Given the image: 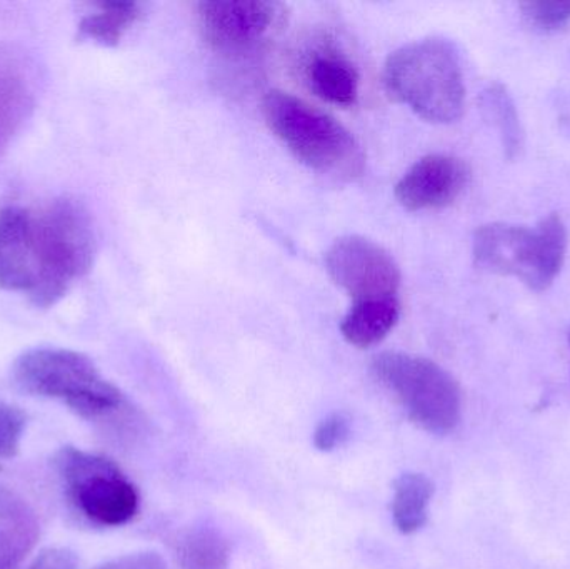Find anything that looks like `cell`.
Returning <instances> with one entry per match:
<instances>
[{
    "label": "cell",
    "mask_w": 570,
    "mask_h": 569,
    "mask_svg": "<svg viewBox=\"0 0 570 569\" xmlns=\"http://www.w3.org/2000/svg\"><path fill=\"white\" fill-rule=\"evenodd\" d=\"M389 96L432 124H452L465 109V84L458 50L441 37L415 40L389 56Z\"/></svg>",
    "instance_id": "6da1fadb"
},
{
    "label": "cell",
    "mask_w": 570,
    "mask_h": 569,
    "mask_svg": "<svg viewBox=\"0 0 570 569\" xmlns=\"http://www.w3.org/2000/svg\"><path fill=\"white\" fill-rule=\"evenodd\" d=\"M263 116L277 139L311 169L341 180L364 173L361 144L327 112L292 94L271 90L263 99Z\"/></svg>",
    "instance_id": "7a4b0ae2"
},
{
    "label": "cell",
    "mask_w": 570,
    "mask_h": 569,
    "mask_svg": "<svg viewBox=\"0 0 570 569\" xmlns=\"http://www.w3.org/2000/svg\"><path fill=\"white\" fill-rule=\"evenodd\" d=\"M472 253L481 269L518 277L529 290L542 293L564 266L568 229L559 214H549L535 227L485 224L475 230Z\"/></svg>",
    "instance_id": "3957f363"
},
{
    "label": "cell",
    "mask_w": 570,
    "mask_h": 569,
    "mask_svg": "<svg viewBox=\"0 0 570 569\" xmlns=\"http://www.w3.org/2000/svg\"><path fill=\"white\" fill-rule=\"evenodd\" d=\"M12 377L23 393L63 401L87 420L117 414L126 404L122 393L102 377L96 364L76 351H27L13 364Z\"/></svg>",
    "instance_id": "277c9868"
},
{
    "label": "cell",
    "mask_w": 570,
    "mask_h": 569,
    "mask_svg": "<svg viewBox=\"0 0 570 569\" xmlns=\"http://www.w3.org/2000/svg\"><path fill=\"white\" fill-rule=\"evenodd\" d=\"M33 216L39 284L30 301L37 307H50L92 266V224L83 207L70 199L56 200Z\"/></svg>",
    "instance_id": "5b68a950"
},
{
    "label": "cell",
    "mask_w": 570,
    "mask_h": 569,
    "mask_svg": "<svg viewBox=\"0 0 570 569\" xmlns=\"http://www.w3.org/2000/svg\"><path fill=\"white\" fill-rule=\"evenodd\" d=\"M372 373L428 433H451L461 421V387L434 361L405 353H382L372 363Z\"/></svg>",
    "instance_id": "8992f818"
},
{
    "label": "cell",
    "mask_w": 570,
    "mask_h": 569,
    "mask_svg": "<svg viewBox=\"0 0 570 569\" xmlns=\"http://www.w3.org/2000/svg\"><path fill=\"white\" fill-rule=\"evenodd\" d=\"M60 471L83 514L104 527L129 523L139 511V493L117 464L82 451H63Z\"/></svg>",
    "instance_id": "52a82bcc"
},
{
    "label": "cell",
    "mask_w": 570,
    "mask_h": 569,
    "mask_svg": "<svg viewBox=\"0 0 570 569\" xmlns=\"http://www.w3.org/2000/svg\"><path fill=\"white\" fill-rule=\"evenodd\" d=\"M325 269L354 303L399 297L401 269L394 257L374 241L341 237L325 254Z\"/></svg>",
    "instance_id": "ba28073f"
},
{
    "label": "cell",
    "mask_w": 570,
    "mask_h": 569,
    "mask_svg": "<svg viewBox=\"0 0 570 569\" xmlns=\"http://www.w3.org/2000/svg\"><path fill=\"white\" fill-rule=\"evenodd\" d=\"M197 20L204 40L220 53L243 56L266 40L277 20V6L259 0L203 2Z\"/></svg>",
    "instance_id": "9c48e42d"
},
{
    "label": "cell",
    "mask_w": 570,
    "mask_h": 569,
    "mask_svg": "<svg viewBox=\"0 0 570 569\" xmlns=\"http://www.w3.org/2000/svg\"><path fill=\"white\" fill-rule=\"evenodd\" d=\"M471 167L449 154H431L414 164L395 186V199L407 210L451 206L468 189Z\"/></svg>",
    "instance_id": "30bf717a"
},
{
    "label": "cell",
    "mask_w": 570,
    "mask_h": 569,
    "mask_svg": "<svg viewBox=\"0 0 570 569\" xmlns=\"http://www.w3.org/2000/svg\"><path fill=\"white\" fill-rule=\"evenodd\" d=\"M39 284L36 216L20 207L0 210V287L32 296Z\"/></svg>",
    "instance_id": "8fae6325"
},
{
    "label": "cell",
    "mask_w": 570,
    "mask_h": 569,
    "mask_svg": "<svg viewBox=\"0 0 570 569\" xmlns=\"http://www.w3.org/2000/svg\"><path fill=\"white\" fill-rule=\"evenodd\" d=\"M302 77L314 96L332 106H355L361 96L357 67L331 42L321 43L305 56Z\"/></svg>",
    "instance_id": "7c38bea8"
},
{
    "label": "cell",
    "mask_w": 570,
    "mask_h": 569,
    "mask_svg": "<svg viewBox=\"0 0 570 569\" xmlns=\"http://www.w3.org/2000/svg\"><path fill=\"white\" fill-rule=\"evenodd\" d=\"M39 540V523L29 504L0 488V569H17Z\"/></svg>",
    "instance_id": "4fadbf2b"
},
{
    "label": "cell",
    "mask_w": 570,
    "mask_h": 569,
    "mask_svg": "<svg viewBox=\"0 0 570 569\" xmlns=\"http://www.w3.org/2000/svg\"><path fill=\"white\" fill-rule=\"evenodd\" d=\"M401 317V301L392 300L365 301L352 304L341 323L344 340L358 350L375 346L394 330Z\"/></svg>",
    "instance_id": "5bb4252c"
},
{
    "label": "cell",
    "mask_w": 570,
    "mask_h": 569,
    "mask_svg": "<svg viewBox=\"0 0 570 569\" xmlns=\"http://www.w3.org/2000/svg\"><path fill=\"white\" fill-rule=\"evenodd\" d=\"M434 484L424 474L407 473L399 478L392 498V517L401 533H415L428 523Z\"/></svg>",
    "instance_id": "9a60e30c"
},
{
    "label": "cell",
    "mask_w": 570,
    "mask_h": 569,
    "mask_svg": "<svg viewBox=\"0 0 570 569\" xmlns=\"http://www.w3.org/2000/svg\"><path fill=\"white\" fill-rule=\"evenodd\" d=\"M180 569H229V543L213 530H189L180 534L174 548Z\"/></svg>",
    "instance_id": "2e32d148"
},
{
    "label": "cell",
    "mask_w": 570,
    "mask_h": 569,
    "mask_svg": "<svg viewBox=\"0 0 570 569\" xmlns=\"http://www.w3.org/2000/svg\"><path fill=\"white\" fill-rule=\"evenodd\" d=\"M139 17V3L104 2L96 12L83 17L79 36L100 46H117Z\"/></svg>",
    "instance_id": "e0dca14e"
},
{
    "label": "cell",
    "mask_w": 570,
    "mask_h": 569,
    "mask_svg": "<svg viewBox=\"0 0 570 569\" xmlns=\"http://www.w3.org/2000/svg\"><path fill=\"white\" fill-rule=\"evenodd\" d=\"M484 107L499 130L505 157L515 159L524 146V129L508 87L501 82L491 84L484 92Z\"/></svg>",
    "instance_id": "ac0fdd59"
},
{
    "label": "cell",
    "mask_w": 570,
    "mask_h": 569,
    "mask_svg": "<svg viewBox=\"0 0 570 569\" xmlns=\"http://www.w3.org/2000/svg\"><path fill=\"white\" fill-rule=\"evenodd\" d=\"M521 10L529 23L542 30L561 29L570 20V2L539 0L521 3Z\"/></svg>",
    "instance_id": "d6986e66"
},
{
    "label": "cell",
    "mask_w": 570,
    "mask_h": 569,
    "mask_svg": "<svg viewBox=\"0 0 570 569\" xmlns=\"http://www.w3.org/2000/svg\"><path fill=\"white\" fill-rule=\"evenodd\" d=\"M26 416L10 404L0 403V460L13 457L22 440Z\"/></svg>",
    "instance_id": "ffe728a7"
},
{
    "label": "cell",
    "mask_w": 570,
    "mask_h": 569,
    "mask_svg": "<svg viewBox=\"0 0 570 569\" xmlns=\"http://www.w3.org/2000/svg\"><path fill=\"white\" fill-rule=\"evenodd\" d=\"M348 433H351V426H348V420L344 414L335 413L331 416L325 418L317 430L314 433V444L317 450L334 451L335 448L342 447L344 441L347 440Z\"/></svg>",
    "instance_id": "44dd1931"
},
{
    "label": "cell",
    "mask_w": 570,
    "mask_h": 569,
    "mask_svg": "<svg viewBox=\"0 0 570 569\" xmlns=\"http://www.w3.org/2000/svg\"><path fill=\"white\" fill-rule=\"evenodd\" d=\"M97 569H169L163 557L153 551H140V553L126 555V557L116 558L107 561L106 565Z\"/></svg>",
    "instance_id": "7402d4cb"
},
{
    "label": "cell",
    "mask_w": 570,
    "mask_h": 569,
    "mask_svg": "<svg viewBox=\"0 0 570 569\" xmlns=\"http://www.w3.org/2000/svg\"><path fill=\"white\" fill-rule=\"evenodd\" d=\"M29 569H76L72 557L66 551L50 550L40 555Z\"/></svg>",
    "instance_id": "603a6c76"
},
{
    "label": "cell",
    "mask_w": 570,
    "mask_h": 569,
    "mask_svg": "<svg viewBox=\"0 0 570 569\" xmlns=\"http://www.w3.org/2000/svg\"><path fill=\"white\" fill-rule=\"evenodd\" d=\"M569 343H570V330H569Z\"/></svg>",
    "instance_id": "cb8c5ba5"
}]
</instances>
